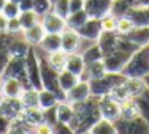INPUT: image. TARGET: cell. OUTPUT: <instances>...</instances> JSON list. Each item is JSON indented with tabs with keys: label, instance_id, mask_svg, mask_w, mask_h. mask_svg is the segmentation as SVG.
Masks as SVG:
<instances>
[{
	"label": "cell",
	"instance_id": "1",
	"mask_svg": "<svg viewBox=\"0 0 149 134\" xmlns=\"http://www.w3.org/2000/svg\"><path fill=\"white\" fill-rule=\"evenodd\" d=\"M73 109H74V117L70 126L76 134L91 131L92 126L102 118L100 109H98V100L94 96H91L89 100L83 101V103L73 104Z\"/></svg>",
	"mask_w": 149,
	"mask_h": 134
},
{
	"label": "cell",
	"instance_id": "2",
	"mask_svg": "<svg viewBox=\"0 0 149 134\" xmlns=\"http://www.w3.org/2000/svg\"><path fill=\"white\" fill-rule=\"evenodd\" d=\"M122 74L125 77H132V79H144L149 74V44L133 52Z\"/></svg>",
	"mask_w": 149,
	"mask_h": 134
},
{
	"label": "cell",
	"instance_id": "3",
	"mask_svg": "<svg viewBox=\"0 0 149 134\" xmlns=\"http://www.w3.org/2000/svg\"><path fill=\"white\" fill-rule=\"evenodd\" d=\"M125 80V76L120 73H106L103 77L100 79H94L89 80L91 84V91L94 98H102V96H108L113 91L116 85L122 84Z\"/></svg>",
	"mask_w": 149,
	"mask_h": 134
},
{
	"label": "cell",
	"instance_id": "4",
	"mask_svg": "<svg viewBox=\"0 0 149 134\" xmlns=\"http://www.w3.org/2000/svg\"><path fill=\"white\" fill-rule=\"evenodd\" d=\"M40 77H41V87L46 90H51L60 96V101H65V93L59 89V73L49 66L48 60L40 58Z\"/></svg>",
	"mask_w": 149,
	"mask_h": 134
},
{
	"label": "cell",
	"instance_id": "5",
	"mask_svg": "<svg viewBox=\"0 0 149 134\" xmlns=\"http://www.w3.org/2000/svg\"><path fill=\"white\" fill-rule=\"evenodd\" d=\"M118 134H149V123L143 117L124 120L119 118L114 123Z\"/></svg>",
	"mask_w": 149,
	"mask_h": 134
},
{
	"label": "cell",
	"instance_id": "6",
	"mask_svg": "<svg viewBox=\"0 0 149 134\" xmlns=\"http://www.w3.org/2000/svg\"><path fill=\"white\" fill-rule=\"evenodd\" d=\"M2 77H13L17 79L29 89V76H27V66H26V58H10L6 63L5 69L2 73Z\"/></svg>",
	"mask_w": 149,
	"mask_h": 134
},
{
	"label": "cell",
	"instance_id": "7",
	"mask_svg": "<svg viewBox=\"0 0 149 134\" xmlns=\"http://www.w3.org/2000/svg\"><path fill=\"white\" fill-rule=\"evenodd\" d=\"M133 52L130 51H124V49H118V51L111 52V54L105 55L103 57V63L106 66L108 73H120L122 74L124 68H125L127 62L130 60Z\"/></svg>",
	"mask_w": 149,
	"mask_h": 134
},
{
	"label": "cell",
	"instance_id": "8",
	"mask_svg": "<svg viewBox=\"0 0 149 134\" xmlns=\"http://www.w3.org/2000/svg\"><path fill=\"white\" fill-rule=\"evenodd\" d=\"M27 76H29V85L32 89L41 90V77H40V57L37 55L35 47H30L29 54L26 55Z\"/></svg>",
	"mask_w": 149,
	"mask_h": 134
},
{
	"label": "cell",
	"instance_id": "9",
	"mask_svg": "<svg viewBox=\"0 0 149 134\" xmlns=\"http://www.w3.org/2000/svg\"><path fill=\"white\" fill-rule=\"evenodd\" d=\"M98 100V109H100V117L103 120L116 123L120 118V104L111 96H102Z\"/></svg>",
	"mask_w": 149,
	"mask_h": 134
},
{
	"label": "cell",
	"instance_id": "10",
	"mask_svg": "<svg viewBox=\"0 0 149 134\" xmlns=\"http://www.w3.org/2000/svg\"><path fill=\"white\" fill-rule=\"evenodd\" d=\"M22 112H24V107L21 104L19 98H5L3 103L0 104V117L8 123L19 120Z\"/></svg>",
	"mask_w": 149,
	"mask_h": 134
},
{
	"label": "cell",
	"instance_id": "11",
	"mask_svg": "<svg viewBox=\"0 0 149 134\" xmlns=\"http://www.w3.org/2000/svg\"><path fill=\"white\" fill-rule=\"evenodd\" d=\"M79 33V36L83 38V41H89V43H97L100 35L103 33L102 29V21L97 17H89L79 29L76 30Z\"/></svg>",
	"mask_w": 149,
	"mask_h": 134
},
{
	"label": "cell",
	"instance_id": "12",
	"mask_svg": "<svg viewBox=\"0 0 149 134\" xmlns=\"http://www.w3.org/2000/svg\"><path fill=\"white\" fill-rule=\"evenodd\" d=\"M91 96H92V91H91L89 80L81 79L72 90L65 93V101H68L72 104H78V103H83V101L89 100Z\"/></svg>",
	"mask_w": 149,
	"mask_h": 134
},
{
	"label": "cell",
	"instance_id": "13",
	"mask_svg": "<svg viewBox=\"0 0 149 134\" xmlns=\"http://www.w3.org/2000/svg\"><path fill=\"white\" fill-rule=\"evenodd\" d=\"M40 24L43 25L46 33H57L62 35L63 30H67V21L63 17L54 14L52 11H49L48 14L40 17Z\"/></svg>",
	"mask_w": 149,
	"mask_h": 134
},
{
	"label": "cell",
	"instance_id": "14",
	"mask_svg": "<svg viewBox=\"0 0 149 134\" xmlns=\"http://www.w3.org/2000/svg\"><path fill=\"white\" fill-rule=\"evenodd\" d=\"M120 40H122V35L116 33V32H103L100 35L97 44L100 47L103 57L111 54V52H114V51H118L119 46H120Z\"/></svg>",
	"mask_w": 149,
	"mask_h": 134
},
{
	"label": "cell",
	"instance_id": "15",
	"mask_svg": "<svg viewBox=\"0 0 149 134\" xmlns=\"http://www.w3.org/2000/svg\"><path fill=\"white\" fill-rule=\"evenodd\" d=\"M62 51L65 54H74V52L81 51V46H83V38L79 36L76 30L73 29H67L62 32Z\"/></svg>",
	"mask_w": 149,
	"mask_h": 134
},
{
	"label": "cell",
	"instance_id": "16",
	"mask_svg": "<svg viewBox=\"0 0 149 134\" xmlns=\"http://www.w3.org/2000/svg\"><path fill=\"white\" fill-rule=\"evenodd\" d=\"M113 0H86L84 3V11L87 13L89 17H97L102 19L103 16L109 14L111 11Z\"/></svg>",
	"mask_w": 149,
	"mask_h": 134
},
{
	"label": "cell",
	"instance_id": "17",
	"mask_svg": "<svg viewBox=\"0 0 149 134\" xmlns=\"http://www.w3.org/2000/svg\"><path fill=\"white\" fill-rule=\"evenodd\" d=\"M24 89H26V85L21 80L13 79V77H2L0 90L3 91L5 98H19L22 95Z\"/></svg>",
	"mask_w": 149,
	"mask_h": 134
},
{
	"label": "cell",
	"instance_id": "18",
	"mask_svg": "<svg viewBox=\"0 0 149 134\" xmlns=\"http://www.w3.org/2000/svg\"><path fill=\"white\" fill-rule=\"evenodd\" d=\"M65 69L81 79V77L84 76V73H86V62H84L83 54H81V52L68 54V57H67V63H65Z\"/></svg>",
	"mask_w": 149,
	"mask_h": 134
},
{
	"label": "cell",
	"instance_id": "19",
	"mask_svg": "<svg viewBox=\"0 0 149 134\" xmlns=\"http://www.w3.org/2000/svg\"><path fill=\"white\" fill-rule=\"evenodd\" d=\"M45 35H46V32L43 29V25L38 22L37 25L22 30V40L29 46H32V47H37V46H40V43L43 41Z\"/></svg>",
	"mask_w": 149,
	"mask_h": 134
},
{
	"label": "cell",
	"instance_id": "20",
	"mask_svg": "<svg viewBox=\"0 0 149 134\" xmlns=\"http://www.w3.org/2000/svg\"><path fill=\"white\" fill-rule=\"evenodd\" d=\"M21 120L26 123L30 128H35V126L41 125V123L46 122L45 117V111L40 107H33V109H24L22 115H21Z\"/></svg>",
	"mask_w": 149,
	"mask_h": 134
},
{
	"label": "cell",
	"instance_id": "21",
	"mask_svg": "<svg viewBox=\"0 0 149 134\" xmlns=\"http://www.w3.org/2000/svg\"><path fill=\"white\" fill-rule=\"evenodd\" d=\"M32 46H29L24 40H10L6 46V54L10 58H26Z\"/></svg>",
	"mask_w": 149,
	"mask_h": 134
},
{
	"label": "cell",
	"instance_id": "22",
	"mask_svg": "<svg viewBox=\"0 0 149 134\" xmlns=\"http://www.w3.org/2000/svg\"><path fill=\"white\" fill-rule=\"evenodd\" d=\"M73 117H74L73 104L68 103V101H59V104L56 106V118H57V123L72 125Z\"/></svg>",
	"mask_w": 149,
	"mask_h": 134
},
{
	"label": "cell",
	"instance_id": "23",
	"mask_svg": "<svg viewBox=\"0 0 149 134\" xmlns=\"http://www.w3.org/2000/svg\"><path fill=\"white\" fill-rule=\"evenodd\" d=\"M59 101H60V96L57 93H54V91L46 90V89H41L38 91V107L43 109V111L54 109L59 104Z\"/></svg>",
	"mask_w": 149,
	"mask_h": 134
},
{
	"label": "cell",
	"instance_id": "24",
	"mask_svg": "<svg viewBox=\"0 0 149 134\" xmlns=\"http://www.w3.org/2000/svg\"><path fill=\"white\" fill-rule=\"evenodd\" d=\"M125 38L136 47H143L149 44V27H135L130 33L125 35Z\"/></svg>",
	"mask_w": 149,
	"mask_h": 134
},
{
	"label": "cell",
	"instance_id": "25",
	"mask_svg": "<svg viewBox=\"0 0 149 134\" xmlns=\"http://www.w3.org/2000/svg\"><path fill=\"white\" fill-rule=\"evenodd\" d=\"M106 66L103 63V60H98V62H94V63H89L86 65V73L84 76L81 77L83 80H94V79H100L106 74Z\"/></svg>",
	"mask_w": 149,
	"mask_h": 134
},
{
	"label": "cell",
	"instance_id": "26",
	"mask_svg": "<svg viewBox=\"0 0 149 134\" xmlns=\"http://www.w3.org/2000/svg\"><path fill=\"white\" fill-rule=\"evenodd\" d=\"M40 47H41V51L46 52V54L60 51V49H62V36L57 33H46L43 41L40 43Z\"/></svg>",
	"mask_w": 149,
	"mask_h": 134
},
{
	"label": "cell",
	"instance_id": "27",
	"mask_svg": "<svg viewBox=\"0 0 149 134\" xmlns=\"http://www.w3.org/2000/svg\"><path fill=\"white\" fill-rule=\"evenodd\" d=\"M127 16L132 19L135 27H149V8H130Z\"/></svg>",
	"mask_w": 149,
	"mask_h": 134
},
{
	"label": "cell",
	"instance_id": "28",
	"mask_svg": "<svg viewBox=\"0 0 149 134\" xmlns=\"http://www.w3.org/2000/svg\"><path fill=\"white\" fill-rule=\"evenodd\" d=\"M67 57H68V54H65L62 49H60V51H56V52H51V54H46V60H48L49 66H51L52 69H56L57 73L65 69Z\"/></svg>",
	"mask_w": 149,
	"mask_h": 134
},
{
	"label": "cell",
	"instance_id": "29",
	"mask_svg": "<svg viewBox=\"0 0 149 134\" xmlns=\"http://www.w3.org/2000/svg\"><path fill=\"white\" fill-rule=\"evenodd\" d=\"M38 91L37 89H24L22 95L19 96V101L22 104L24 109H33V107H38Z\"/></svg>",
	"mask_w": 149,
	"mask_h": 134
},
{
	"label": "cell",
	"instance_id": "30",
	"mask_svg": "<svg viewBox=\"0 0 149 134\" xmlns=\"http://www.w3.org/2000/svg\"><path fill=\"white\" fill-rule=\"evenodd\" d=\"M79 77L72 74L70 71H67V69H63V71L59 73V89L63 91V93H67V91H70L73 89L74 85H76L78 82H79Z\"/></svg>",
	"mask_w": 149,
	"mask_h": 134
},
{
	"label": "cell",
	"instance_id": "31",
	"mask_svg": "<svg viewBox=\"0 0 149 134\" xmlns=\"http://www.w3.org/2000/svg\"><path fill=\"white\" fill-rule=\"evenodd\" d=\"M136 117H141V115H140L138 104L133 98L132 100H127L125 103L120 104V118L130 120V118H136Z\"/></svg>",
	"mask_w": 149,
	"mask_h": 134
},
{
	"label": "cell",
	"instance_id": "32",
	"mask_svg": "<svg viewBox=\"0 0 149 134\" xmlns=\"http://www.w3.org/2000/svg\"><path fill=\"white\" fill-rule=\"evenodd\" d=\"M133 100L136 101V104H138V109H140V115L149 123V89L146 87L143 93L138 95L136 98H133Z\"/></svg>",
	"mask_w": 149,
	"mask_h": 134
},
{
	"label": "cell",
	"instance_id": "33",
	"mask_svg": "<svg viewBox=\"0 0 149 134\" xmlns=\"http://www.w3.org/2000/svg\"><path fill=\"white\" fill-rule=\"evenodd\" d=\"M91 134H118L116 131V126L113 122H108V120L100 118L94 126L91 128Z\"/></svg>",
	"mask_w": 149,
	"mask_h": 134
},
{
	"label": "cell",
	"instance_id": "34",
	"mask_svg": "<svg viewBox=\"0 0 149 134\" xmlns=\"http://www.w3.org/2000/svg\"><path fill=\"white\" fill-rule=\"evenodd\" d=\"M89 19V16H87V13L84 11H78V13H70L68 17H67V29H73V30H78L81 25H83L86 21Z\"/></svg>",
	"mask_w": 149,
	"mask_h": 134
},
{
	"label": "cell",
	"instance_id": "35",
	"mask_svg": "<svg viewBox=\"0 0 149 134\" xmlns=\"http://www.w3.org/2000/svg\"><path fill=\"white\" fill-rule=\"evenodd\" d=\"M84 57V62H86V65H89V63H94V62H98V60H103V54H102L100 47H98L97 43H92V46L86 49V51L81 52Z\"/></svg>",
	"mask_w": 149,
	"mask_h": 134
},
{
	"label": "cell",
	"instance_id": "36",
	"mask_svg": "<svg viewBox=\"0 0 149 134\" xmlns=\"http://www.w3.org/2000/svg\"><path fill=\"white\" fill-rule=\"evenodd\" d=\"M17 19H19L21 25H22V30L30 29V27L37 25V24L40 22V16H38L33 10H32V11H22L17 16Z\"/></svg>",
	"mask_w": 149,
	"mask_h": 134
},
{
	"label": "cell",
	"instance_id": "37",
	"mask_svg": "<svg viewBox=\"0 0 149 134\" xmlns=\"http://www.w3.org/2000/svg\"><path fill=\"white\" fill-rule=\"evenodd\" d=\"M109 96H111L113 100H116L119 104L125 103L127 100H132V96H130V93H129V89H127V85H125V80H124L122 84H119V85H116L114 89H113V91L109 93Z\"/></svg>",
	"mask_w": 149,
	"mask_h": 134
},
{
	"label": "cell",
	"instance_id": "38",
	"mask_svg": "<svg viewBox=\"0 0 149 134\" xmlns=\"http://www.w3.org/2000/svg\"><path fill=\"white\" fill-rule=\"evenodd\" d=\"M5 134H33V128L27 126L22 120H16V122L8 123V128H6Z\"/></svg>",
	"mask_w": 149,
	"mask_h": 134
},
{
	"label": "cell",
	"instance_id": "39",
	"mask_svg": "<svg viewBox=\"0 0 149 134\" xmlns=\"http://www.w3.org/2000/svg\"><path fill=\"white\" fill-rule=\"evenodd\" d=\"M132 6L125 2V0H113L111 3V14L114 17H122V16H127V13L130 11Z\"/></svg>",
	"mask_w": 149,
	"mask_h": 134
},
{
	"label": "cell",
	"instance_id": "40",
	"mask_svg": "<svg viewBox=\"0 0 149 134\" xmlns=\"http://www.w3.org/2000/svg\"><path fill=\"white\" fill-rule=\"evenodd\" d=\"M135 29V24L132 22L129 16H122V17H118V25H116V33L119 35H124L125 36L127 33H130Z\"/></svg>",
	"mask_w": 149,
	"mask_h": 134
},
{
	"label": "cell",
	"instance_id": "41",
	"mask_svg": "<svg viewBox=\"0 0 149 134\" xmlns=\"http://www.w3.org/2000/svg\"><path fill=\"white\" fill-rule=\"evenodd\" d=\"M54 14H57L63 19H67L70 14V6H68V0H54L52 2V10Z\"/></svg>",
	"mask_w": 149,
	"mask_h": 134
},
{
	"label": "cell",
	"instance_id": "42",
	"mask_svg": "<svg viewBox=\"0 0 149 134\" xmlns=\"http://www.w3.org/2000/svg\"><path fill=\"white\" fill-rule=\"evenodd\" d=\"M32 3H33V11L40 17L48 14V13L52 10V2L51 0H32Z\"/></svg>",
	"mask_w": 149,
	"mask_h": 134
},
{
	"label": "cell",
	"instance_id": "43",
	"mask_svg": "<svg viewBox=\"0 0 149 134\" xmlns=\"http://www.w3.org/2000/svg\"><path fill=\"white\" fill-rule=\"evenodd\" d=\"M2 14L6 17V19H13V17H17L21 14V10H19V5L17 3H13L10 0H6L5 5H3V10H2Z\"/></svg>",
	"mask_w": 149,
	"mask_h": 134
},
{
	"label": "cell",
	"instance_id": "44",
	"mask_svg": "<svg viewBox=\"0 0 149 134\" xmlns=\"http://www.w3.org/2000/svg\"><path fill=\"white\" fill-rule=\"evenodd\" d=\"M102 29L103 32H116V25H118V17H114L109 13V14H106L102 17Z\"/></svg>",
	"mask_w": 149,
	"mask_h": 134
},
{
	"label": "cell",
	"instance_id": "45",
	"mask_svg": "<svg viewBox=\"0 0 149 134\" xmlns=\"http://www.w3.org/2000/svg\"><path fill=\"white\" fill-rule=\"evenodd\" d=\"M6 33H8V35L22 33V25H21V22H19V19H17V17L8 19V24H6Z\"/></svg>",
	"mask_w": 149,
	"mask_h": 134
},
{
	"label": "cell",
	"instance_id": "46",
	"mask_svg": "<svg viewBox=\"0 0 149 134\" xmlns=\"http://www.w3.org/2000/svg\"><path fill=\"white\" fill-rule=\"evenodd\" d=\"M33 134H54V126L45 122V123H41V125L35 126Z\"/></svg>",
	"mask_w": 149,
	"mask_h": 134
},
{
	"label": "cell",
	"instance_id": "47",
	"mask_svg": "<svg viewBox=\"0 0 149 134\" xmlns=\"http://www.w3.org/2000/svg\"><path fill=\"white\" fill-rule=\"evenodd\" d=\"M54 134H76L70 125H63V123H56L54 125Z\"/></svg>",
	"mask_w": 149,
	"mask_h": 134
},
{
	"label": "cell",
	"instance_id": "48",
	"mask_svg": "<svg viewBox=\"0 0 149 134\" xmlns=\"http://www.w3.org/2000/svg\"><path fill=\"white\" fill-rule=\"evenodd\" d=\"M84 3L86 0H68V6H70V13H78L84 10Z\"/></svg>",
	"mask_w": 149,
	"mask_h": 134
},
{
	"label": "cell",
	"instance_id": "49",
	"mask_svg": "<svg viewBox=\"0 0 149 134\" xmlns=\"http://www.w3.org/2000/svg\"><path fill=\"white\" fill-rule=\"evenodd\" d=\"M19 10H21V13L22 11H32V10H33V3H32V0H21Z\"/></svg>",
	"mask_w": 149,
	"mask_h": 134
},
{
	"label": "cell",
	"instance_id": "50",
	"mask_svg": "<svg viewBox=\"0 0 149 134\" xmlns=\"http://www.w3.org/2000/svg\"><path fill=\"white\" fill-rule=\"evenodd\" d=\"M6 24H8V19L0 13V35L6 33Z\"/></svg>",
	"mask_w": 149,
	"mask_h": 134
},
{
	"label": "cell",
	"instance_id": "51",
	"mask_svg": "<svg viewBox=\"0 0 149 134\" xmlns=\"http://www.w3.org/2000/svg\"><path fill=\"white\" fill-rule=\"evenodd\" d=\"M132 8H149V0H135Z\"/></svg>",
	"mask_w": 149,
	"mask_h": 134
},
{
	"label": "cell",
	"instance_id": "52",
	"mask_svg": "<svg viewBox=\"0 0 149 134\" xmlns=\"http://www.w3.org/2000/svg\"><path fill=\"white\" fill-rule=\"evenodd\" d=\"M6 128H8V122H5V120L0 117V134H5Z\"/></svg>",
	"mask_w": 149,
	"mask_h": 134
},
{
	"label": "cell",
	"instance_id": "53",
	"mask_svg": "<svg viewBox=\"0 0 149 134\" xmlns=\"http://www.w3.org/2000/svg\"><path fill=\"white\" fill-rule=\"evenodd\" d=\"M143 80H144V84H146V87H148V89H149V74H148L146 77H144Z\"/></svg>",
	"mask_w": 149,
	"mask_h": 134
},
{
	"label": "cell",
	"instance_id": "54",
	"mask_svg": "<svg viewBox=\"0 0 149 134\" xmlns=\"http://www.w3.org/2000/svg\"><path fill=\"white\" fill-rule=\"evenodd\" d=\"M3 100H5V95H3V91L0 90V104L3 103Z\"/></svg>",
	"mask_w": 149,
	"mask_h": 134
},
{
	"label": "cell",
	"instance_id": "55",
	"mask_svg": "<svg viewBox=\"0 0 149 134\" xmlns=\"http://www.w3.org/2000/svg\"><path fill=\"white\" fill-rule=\"evenodd\" d=\"M5 2H6V0H0V13H2V10H3V5H5Z\"/></svg>",
	"mask_w": 149,
	"mask_h": 134
},
{
	"label": "cell",
	"instance_id": "56",
	"mask_svg": "<svg viewBox=\"0 0 149 134\" xmlns=\"http://www.w3.org/2000/svg\"><path fill=\"white\" fill-rule=\"evenodd\" d=\"M10 2H13V3H17V5H19V3H21V0H10Z\"/></svg>",
	"mask_w": 149,
	"mask_h": 134
},
{
	"label": "cell",
	"instance_id": "57",
	"mask_svg": "<svg viewBox=\"0 0 149 134\" xmlns=\"http://www.w3.org/2000/svg\"><path fill=\"white\" fill-rule=\"evenodd\" d=\"M79 134H91V133H89V131H87V133H79Z\"/></svg>",
	"mask_w": 149,
	"mask_h": 134
},
{
	"label": "cell",
	"instance_id": "58",
	"mask_svg": "<svg viewBox=\"0 0 149 134\" xmlns=\"http://www.w3.org/2000/svg\"><path fill=\"white\" fill-rule=\"evenodd\" d=\"M0 84H2V76H0Z\"/></svg>",
	"mask_w": 149,
	"mask_h": 134
},
{
	"label": "cell",
	"instance_id": "59",
	"mask_svg": "<svg viewBox=\"0 0 149 134\" xmlns=\"http://www.w3.org/2000/svg\"><path fill=\"white\" fill-rule=\"evenodd\" d=\"M51 2H54V0H51Z\"/></svg>",
	"mask_w": 149,
	"mask_h": 134
}]
</instances>
